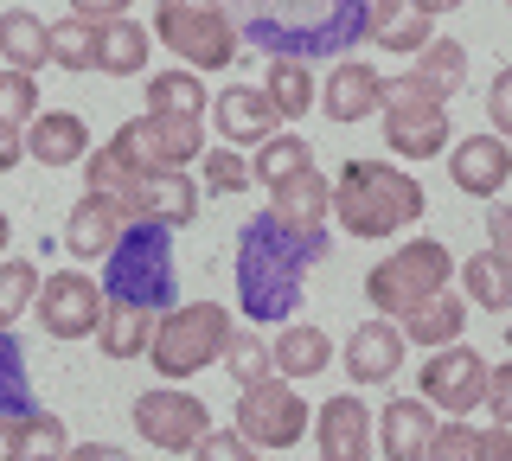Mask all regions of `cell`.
Listing matches in <instances>:
<instances>
[{"mask_svg": "<svg viewBox=\"0 0 512 461\" xmlns=\"http://www.w3.org/2000/svg\"><path fill=\"white\" fill-rule=\"evenodd\" d=\"M327 244V225H282L276 212L250 218L237 231V308L263 327L288 321L301 301V276H308V263L327 257Z\"/></svg>", "mask_w": 512, "mask_h": 461, "instance_id": "1", "label": "cell"}, {"mask_svg": "<svg viewBox=\"0 0 512 461\" xmlns=\"http://www.w3.org/2000/svg\"><path fill=\"white\" fill-rule=\"evenodd\" d=\"M372 0H244L237 33L256 39L269 58H340L352 39H365Z\"/></svg>", "mask_w": 512, "mask_h": 461, "instance_id": "2", "label": "cell"}, {"mask_svg": "<svg viewBox=\"0 0 512 461\" xmlns=\"http://www.w3.org/2000/svg\"><path fill=\"white\" fill-rule=\"evenodd\" d=\"M423 186L410 173H397L391 161H346L333 180V225L352 237H397L423 218Z\"/></svg>", "mask_w": 512, "mask_h": 461, "instance_id": "3", "label": "cell"}, {"mask_svg": "<svg viewBox=\"0 0 512 461\" xmlns=\"http://www.w3.org/2000/svg\"><path fill=\"white\" fill-rule=\"evenodd\" d=\"M180 295V269H173V231L154 218H128L122 237L103 250V301L167 314Z\"/></svg>", "mask_w": 512, "mask_h": 461, "instance_id": "4", "label": "cell"}, {"mask_svg": "<svg viewBox=\"0 0 512 461\" xmlns=\"http://www.w3.org/2000/svg\"><path fill=\"white\" fill-rule=\"evenodd\" d=\"M224 340H231V314H224L218 301H186V308L154 314L148 359H154L160 378H173V385H180V378L205 372V365L224 353Z\"/></svg>", "mask_w": 512, "mask_h": 461, "instance_id": "5", "label": "cell"}, {"mask_svg": "<svg viewBox=\"0 0 512 461\" xmlns=\"http://www.w3.org/2000/svg\"><path fill=\"white\" fill-rule=\"evenodd\" d=\"M154 33L192 71H224L237 58V45H244L224 0H154Z\"/></svg>", "mask_w": 512, "mask_h": 461, "instance_id": "6", "label": "cell"}, {"mask_svg": "<svg viewBox=\"0 0 512 461\" xmlns=\"http://www.w3.org/2000/svg\"><path fill=\"white\" fill-rule=\"evenodd\" d=\"M455 282V257H448V244H436V237H410L404 250H391L384 263H372V276H365V301H372L378 314H404L416 308L423 295H436Z\"/></svg>", "mask_w": 512, "mask_h": 461, "instance_id": "7", "label": "cell"}, {"mask_svg": "<svg viewBox=\"0 0 512 461\" xmlns=\"http://www.w3.org/2000/svg\"><path fill=\"white\" fill-rule=\"evenodd\" d=\"M384 141H391V154H404V161H436L448 148V103H436L416 77H384Z\"/></svg>", "mask_w": 512, "mask_h": 461, "instance_id": "8", "label": "cell"}, {"mask_svg": "<svg viewBox=\"0 0 512 461\" xmlns=\"http://www.w3.org/2000/svg\"><path fill=\"white\" fill-rule=\"evenodd\" d=\"M237 436H244L250 449H269V455L295 449V442L308 436V397L263 372L256 385L237 391Z\"/></svg>", "mask_w": 512, "mask_h": 461, "instance_id": "9", "label": "cell"}, {"mask_svg": "<svg viewBox=\"0 0 512 461\" xmlns=\"http://www.w3.org/2000/svg\"><path fill=\"white\" fill-rule=\"evenodd\" d=\"M128 417H135V436L148 442V449H160V455H192V449H199V436L212 429L205 404L192 391H180L173 378L160 391H141Z\"/></svg>", "mask_w": 512, "mask_h": 461, "instance_id": "10", "label": "cell"}, {"mask_svg": "<svg viewBox=\"0 0 512 461\" xmlns=\"http://www.w3.org/2000/svg\"><path fill=\"white\" fill-rule=\"evenodd\" d=\"M32 308H39V327L52 340H90L103 321V282H90L84 269H52V276H39Z\"/></svg>", "mask_w": 512, "mask_h": 461, "instance_id": "11", "label": "cell"}, {"mask_svg": "<svg viewBox=\"0 0 512 461\" xmlns=\"http://www.w3.org/2000/svg\"><path fill=\"white\" fill-rule=\"evenodd\" d=\"M423 397L436 410H448V417H468V410H480V397H487V359L474 353L468 340H448V346H429L423 359Z\"/></svg>", "mask_w": 512, "mask_h": 461, "instance_id": "12", "label": "cell"}, {"mask_svg": "<svg viewBox=\"0 0 512 461\" xmlns=\"http://www.w3.org/2000/svg\"><path fill=\"white\" fill-rule=\"evenodd\" d=\"M429 436H436V404L429 397H391L372 417V455L384 461H423Z\"/></svg>", "mask_w": 512, "mask_h": 461, "instance_id": "13", "label": "cell"}, {"mask_svg": "<svg viewBox=\"0 0 512 461\" xmlns=\"http://www.w3.org/2000/svg\"><path fill=\"white\" fill-rule=\"evenodd\" d=\"M448 154V180H455V193L468 199H493L500 186L512 180V141L506 135H468L461 148H442Z\"/></svg>", "mask_w": 512, "mask_h": 461, "instance_id": "14", "label": "cell"}, {"mask_svg": "<svg viewBox=\"0 0 512 461\" xmlns=\"http://www.w3.org/2000/svg\"><path fill=\"white\" fill-rule=\"evenodd\" d=\"M314 449H320V461H365L372 455V410L359 404V391L327 397L314 410Z\"/></svg>", "mask_w": 512, "mask_h": 461, "instance_id": "15", "label": "cell"}, {"mask_svg": "<svg viewBox=\"0 0 512 461\" xmlns=\"http://www.w3.org/2000/svg\"><path fill=\"white\" fill-rule=\"evenodd\" d=\"M212 122H218V135L231 141V148H256V141H269V135L282 129V109L269 103V90L231 84V90H218Z\"/></svg>", "mask_w": 512, "mask_h": 461, "instance_id": "16", "label": "cell"}, {"mask_svg": "<svg viewBox=\"0 0 512 461\" xmlns=\"http://www.w3.org/2000/svg\"><path fill=\"white\" fill-rule=\"evenodd\" d=\"M20 135H26V161H39V167H77L90 154V129L71 109H32V122Z\"/></svg>", "mask_w": 512, "mask_h": 461, "instance_id": "17", "label": "cell"}, {"mask_svg": "<svg viewBox=\"0 0 512 461\" xmlns=\"http://www.w3.org/2000/svg\"><path fill=\"white\" fill-rule=\"evenodd\" d=\"M397 365H404V327L384 314V321H365L346 340V378L352 385H391Z\"/></svg>", "mask_w": 512, "mask_h": 461, "instance_id": "18", "label": "cell"}, {"mask_svg": "<svg viewBox=\"0 0 512 461\" xmlns=\"http://www.w3.org/2000/svg\"><path fill=\"white\" fill-rule=\"evenodd\" d=\"M122 205L109 199V193H90L84 186V199L71 205V218H64V250H71L77 263H103V250L122 237Z\"/></svg>", "mask_w": 512, "mask_h": 461, "instance_id": "19", "label": "cell"}, {"mask_svg": "<svg viewBox=\"0 0 512 461\" xmlns=\"http://www.w3.org/2000/svg\"><path fill=\"white\" fill-rule=\"evenodd\" d=\"M320 103H327V116L340 122V129H352V122L378 116L384 103V71H372L365 58H340L327 77V90H320Z\"/></svg>", "mask_w": 512, "mask_h": 461, "instance_id": "20", "label": "cell"}, {"mask_svg": "<svg viewBox=\"0 0 512 461\" xmlns=\"http://www.w3.org/2000/svg\"><path fill=\"white\" fill-rule=\"evenodd\" d=\"M135 218H154L167 231H186L199 218V180H186V167H154L135 193Z\"/></svg>", "mask_w": 512, "mask_h": 461, "instance_id": "21", "label": "cell"}, {"mask_svg": "<svg viewBox=\"0 0 512 461\" xmlns=\"http://www.w3.org/2000/svg\"><path fill=\"white\" fill-rule=\"evenodd\" d=\"M397 327H404V346H448V340L468 333V295L436 289V295L416 301V308L397 314Z\"/></svg>", "mask_w": 512, "mask_h": 461, "instance_id": "22", "label": "cell"}, {"mask_svg": "<svg viewBox=\"0 0 512 461\" xmlns=\"http://www.w3.org/2000/svg\"><path fill=\"white\" fill-rule=\"evenodd\" d=\"M269 212H276L282 225H327V212H333V180H320L314 161H308L301 173H288V180L269 186Z\"/></svg>", "mask_w": 512, "mask_h": 461, "instance_id": "23", "label": "cell"}, {"mask_svg": "<svg viewBox=\"0 0 512 461\" xmlns=\"http://www.w3.org/2000/svg\"><path fill=\"white\" fill-rule=\"evenodd\" d=\"M148 26H135L128 13H116V20H96V71L103 77H141L148 71Z\"/></svg>", "mask_w": 512, "mask_h": 461, "instance_id": "24", "label": "cell"}, {"mask_svg": "<svg viewBox=\"0 0 512 461\" xmlns=\"http://www.w3.org/2000/svg\"><path fill=\"white\" fill-rule=\"evenodd\" d=\"M365 39H378L384 52H397V58H416L429 39V13L416 7V0H372V20H365Z\"/></svg>", "mask_w": 512, "mask_h": 461, "instance_id": "25", "label": "cell"}, {"mask_svg": "<svg viewBox=\"0 0 512 461\" xmlns=\"http://www.w3.org/2000/svg\"><path fill=\"white\" fill-rule=\"evenodd\" d=\"M461 295L487 314H512V257L506 250H493V244L474 250V257L461 263Z\"/></svg>", "mask_w": 512, "mask_h": 461, "instance_id": "26", "label": "cell"}, {"mask_svg": "<svg viewBox=\"0 0 512 461\" xmlns=\"http://www.w3.org/2000/svg\"><path fill=\"white\" fill-rule=\"evenodd\" d=\"M0 58L20 65V71L52 65V39H45V20L32 7H7V13H0Z\"/></svg>", "mask_w": 512, "mask_h": 461, "instance_id": "27", "label": "cell"}, {"mask_svg": "<svg viewBox=\"0 0 512 461\" xmlns=\"http://www.w3.org/2000/svg\"><path fill=\"white\" fill-rule=\"evenodd\" d=\"M148 333H154V314H148V308L103 301V321H96L90 340H103V353H109V359H141V353H148Z\"/></svg>", "mask_w": 512, "mask_h": 461, "instance_id": "28", "label": "cell"}, {"mask_svg": "<svg viewBox=\"0 0 512 461\" xmlns=\"http://www.w3.org/2000/svg\"><path fill=\"white\" fill-rule=\"evenodd\" d=\"M410 77H416V84H423L436 103H448V97L461 90V77H468V52H461V39H429L423 52H416Z\"/></svg>", "mask_w": 512, "mask_h": 461, "instance_id": "29", "label": "cell"}, {"mask_svg": "<svg viewBox=\"0 0 512 461\" xmlns=\"http://www.w3.org/2000/svg\"><path fill=\"white\" fill-rule=\"evenodd\" d=\"M269 359H276L282 378H314V372H327V365H333V340L320 327H288L282 340L269 346Z\"/></svg>", "mask_w": 512, "mask_h": 461, "instance_id": "30", "label": "cell"}, {"mask_svg": "<svg viewBox=\"0 0 512 461\" xmlns=\"http://www.w3.org/2000/svg\"><path fill=\"white\" fill-rule=\"evenodd\" d=\"M148 135L167 167H192L205 154V116H154L148 109Z\"/></svg>", "mask_w": 512, "mask_h": 461, "instance_id": "31", "label": "cell"}, {"mask_svg": "<svg viewBox=\"0 0 512 461\" xmlns=\"http://www.w3.org/2000/svg\"><path fill=\"white\" fill-rule=\"evenodd\" d=\"M263 90H269V103L282 109V122H301L314 109V77H308V58H276L263 77Z\"/></svg>", "mask_w": 512, "mask_h": 461, "instance_id": "32", "label": "cell"}, {"mask_svg": "<svg viewBox=\"0 0 512 461\" xmlns=\"http://www.w3.org/2000/svg\"><path fill=\"white\" fill-rule=\"evenodd\" d=\"M45 39H52V65L64 71H96V20H84V13H64V20L45 26Z\"/></svg>", "mask_w": 512, "mask_h": 461, "instance_id": "33", "label": "cell"}, {"mask_svg": "<svg viewBox=\"0 0 512 461\" xmlns=\"http://www.w3.org/2000/svg\"><path fill=\"white\" fill-rule=\"evenodd\" d=\"M148 109H154V116H205V84L192 77V65L154 71L148 77Z\"/></svg>", "mask_w": 512, "mask_h": 461, "instance_id": "34", "label": "cell"}, {"mask_svg": "<svg viewBox=\"0 0 512 461\" xmlns=\"http://www.w3.org/2000/svg\"><path fill=\"white\" fill-rule=\"evenodd\" d=\"M314 154H308V141L301 135H288V129H276L269 141H256V167H250V180H263V186H276V180H288V173H301Z\"/></svg>", "mask_w": 512, "mask_h": 461, "instance_id": "35", "label": "cell"}, {"mask_svg": "<svg viewBox=\"0 0 512 461\" xmlns=\"http://www.w3.org/2000/svg\"><path fill=\"white\" fill-rule=\"evenodd\" d=\"M39 295V269L26 257H0V327H13Z\"/></svg>", "mask_w": 512, "mask_h": 461, "instance_id": "36", "label": "cell"}, {"mask_svg": "<svg viewBox=\"0 0 512 461\" xmlns=\"http://www.w3.org/2000/svg\"><path fill=\"white\" fill-rule=\"evenodd\" d=\"M0 410H32V372L7 327H0Z\"/></svg>", "mask_w": 512, "mask_h": 461, "instance_id": "37", "label": "cell"}, {"mask_svg": "<svg viewBox=\"0 0 512 461\" xmlns=\"http://www.w3.org/2000/svg\"><path fill=\"white\" fill-rule=\"evenodd\" d=\"M218 359L231 365V378H237V385H256V378H263V372H276V359H269V346L256 340V333H231Z\"/></svg>", "mask_w": 512, "mask_h": 461, "instance_id": "38", "label": "cell"}, {"mask_svg": "<svg viewBox=\"0 0 512 461\" xmlns=\"http://www.w3.org/2000/svg\"><path fill=\"white\" fill-rule=\"evenodd\" d=\"M250 186V161H244V148H231V141H224V148H212L205 154V193H244Z\"/></svg>", "mask_w": 512, "mask_h": 461, "instance_id": "39", "label": "cell"}, {"mask_svg": "<svg viewBox=\"0 0 512 461\" xmlns=\"http://www.w3.org/2000/svg\"><path fill=\"white\" fill-rule=\"evenodd\" d=\"M32 109H39V84H32V71L20 65H7L0 71V122H32Z\"/></svg>", "mask_w": 512, "mask_h": 461, "instance_id": "40", "label": "cell"}, {"mask_svg": "<svg viewBox=\"0 0 512 461\" xmlns=\"http://www.w3.org/2000/svg\"><path fill=\"white\" fill-rule=\"evenodd\" d=\"M474 442H480V429H468V417L436 423V436H429L423 461H474Z\"/></svg>", "mask_w": 512, "mask_h": 461, "instance_id": "41", "label": "cell"}, {"mask_svg": "<svg viewBox=\"0 0 512 461\" xmlns=\"http://www.w3.org/2000/svg\"><path fill=\"white\" fill-rule=\"evenodd\" d=\"M32 417H39V410H0V461H26Z\"/></svg>", "mask_w": 512, "mask_h": 461, "instance_id": "42", "label": "cell"}, {"mask_svg": "<svg viewBox=\"0 0 512 461\" xmlns=\"http://www.w3.org/2000/svg\"><path fill=\"white\" fill-rule=\"evenodd\" d=\"M487 122H493V135L512 141V65H500V77L487 90Z\"/></svg>", "mask_w": 512, "mask_h": 461, "instance_id": "43", "label": "cell"}, {"mask_svg": "<svg viewBox=\"0 0 512 461\" xmlns=\"http://www.w3.org/2000/svg\"><path fill=\"white\" fill-rule=\"evenodd\" d=\"M480 404L493 410V423H512V359L487 365V397H480Z\"/></svg>", "mask_w": 512, "mask_h": 461, "instance_id": "44", "label": "cell"}, {"mask_svg": "<svg viewBox=\"0 0 512 461\" xmlns=\"http://www.w3.org/2000/svg\"><path fill=\"white\" fill-rule=\"evenodd\" d=\"M192 455H199V461H244V455H256V449H250L244 436H237V429H231V436H212V429H205Z\"/></svg>", "mask_w": 512, "mask_h": 461, "instance_id": "45", "label": "cell"}, {"mask_svg": "<svg viewBox=\"0 0 512 461\" xmlns=\"http://www.w3.org/2000/svg\"><path fill=\"white\" fill-rule=\"evenodd\" d=\"M474 461H512V423H493V429H480V442H474Z\"/></svg>", "mask_w": 512, "mask_h": 461, "instance_id": "46", "label": "cell"}, {"mask_svg": "<svg viewBox=\"0 0 512 461\" xmlns=\"http://www.w3.org/2000/svg\"><path fill=\"white\" fill-rule=\"evenodd\" d=\"M26 161V135H20V122H0V173H13Z\"/></svg>", "mask_w": 512, "mask_h": 461, "instance_id": "47", "label": "cell"}, {"mask_svg": "<svg viewBox=\"0 0 512 461\" xmlns=\"http://www.w3.org/2000/svg\"><path fill=\"white\" fill-rule=\"evenodd\" d=\"M487 244H493V250H506V257H512V205H506V199H500V205L487 212Z\"/></svg>", "mask_w": 512, "mask_h": 461, "instance_id": "48", "label": "cell"}, {"mask_svg": "<svg viewBox=\"0 0 512 461\" xmlns=\"http://www.w3.org/2000/svg\"><path fill=\"white\" fill-rule=\"evenodd\" d=\"M128 7H135V0H71V13H84V20H116Z\"/></svg>", "mask_w": 512, "mask_h": 461, "instance_id": "49", "label": "cell"}, {"mask_svg": "<svg viewBox=\"0 0 512 461\" xmlns=\"http://www.w3.org/2000/svg\"><path fill=\"white\" fill-rule=\"evenodd\" d=\"M416 7H423V13H429V20H442V13H455V7H461V0H416Z\"/></svg>", "mask_w": 512, "mask_h": 461, "instance_id": "50", "label": "cell"}, {"mask_svg": "<svg viewBox=\"0 0 512 461\" xmlns=\"http://www.w3.org/2000/svg\"><path fill=\"white\" fill-rule=\"evenodd\" d=\"M77 461H116V449H103V442H90V449H71Z\"/></svg>", "mask_w": 512, "mask_h": 461, "instance_id": "51", "label": "cell"}, {"mask_svg": "<svg viewBox=\"0 0 512 461\" xmlns=\"http://www.w3.org/2000/svg\"><path fill=\"white\" fill-rule=\"evenodd\" d=\"M7 237H13V225H7V212H0V250H7Z\"/></svg>", "mask_w": 512, "mask_h": 461, "instance_id": "52", "label": "cell"}, {"mask_svg": "<svg viewBox=\"0 0 512 461\" xmlns=\"http://www.w3.org/2000/svg\"><path fill=\"white\" fill-rule=\"evenodd\" d=\"M506 346H512V327H506Z\"/></svg>", "mask_w": 512, "mask_h": 461, "instance_id": "53", "label": "cell"}]
</instances>
